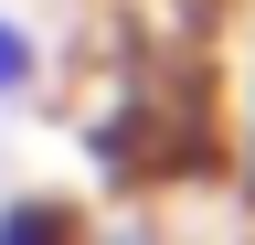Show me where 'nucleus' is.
<instances>
[{
    "mask_svg": "<svg viewBox=\"0 0 255 245\" xmlns=\"http://www.w3.org/2000/svg\"><path fill=\"white\" fill-rule=\"evenodd\" d=\"M0 245H96V224L64 192H11L0 203Z\"/></svg>",
    "mask_w": 255,
    "mask_h": 245,
    "instance_id": "f257e3e1",
    "label": "nucleus"
},
{
    "mask_svg": "<svg viewBox=\"0 0 255 245\" xmlns=\"http://www.w3.org/2000/svg\"><path fill=\"white\" fill-rule=\"evenodd\" d=\"M43 75H53L43 32H32L21 11H0V107H32V96H43Z\"/></svg>",
    "mask_w": 255,
    "mask_h": 245,
    "instance_id": "f03ea898",
    "label": "nucleus"
},
{
    "mask_svg": "<svg viewBox=\"0 0 255 245\" xmlns=\"http://www.w3.org/2000/svg\"><path fill=\"white\" fill-rule=\"evenodd\" d=\"M245 192H255V75H245Z\"/></svg>",
    "mask_w": 255,
    "mask_h": 245,
    "instance_id": "7ed1b4c3",
    "label": "nucleus"
}]
</instances>
